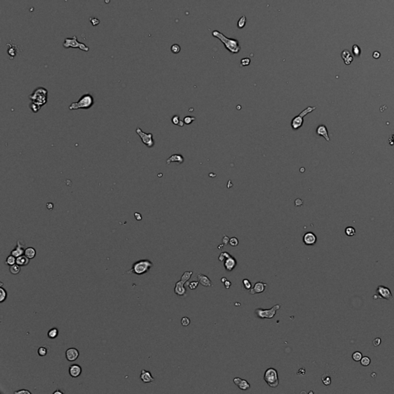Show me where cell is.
<instances>
[{
    "instance_id": "1",
    "label": "cell",
    "mask_w": 394,
    "mask_h": 394,
    "mask_svg": "<svg viewBox=\"0 0 394 394\" xmlns=\"http://www.w3.org/2000/svg\"><path fill=\"white\" fill-rule=\"evenodd\" d=\"M213 36L216 38H218L223 42L225 47L228 49L229 51L233 53H238L240 51V46L239 44V41L237 40H233V39H228L225 36L222 34L217 30L213 32Z\"/></svg>"
},
{
    "instance_id": "2",
    "label": "cell",
    "mask_w": 394,
    "mask_h": 394,
    "mask_svg": "<svg viewBox=\"0 0 394 394\" xmlns=\"http://www.w3.org/2000/svg\"><path fill=\"white\" fill-rule=\"evenodd\" d=\"M153 266V263L149 260H140L135 262L132 265L131 269L129 270L128 273H133V274L141 276L148 273Z\"/></svg>"
},
{
    "instance_id": "3",
    "label": "cell",
    "mask_w": 394,
    "mask_h": 394,
    "mask_svg": "<svg viewBox=\"0 0 394 394\" xmlns=\"http://www.w3.org/2000/svg\"><path fill=\"white\" fill-rule=\"evenodd\" d=\"M32 102H34L38 105L40 108L47 103L48 99V91L44 87L36 88L29 95Z\"/></svg>"
},
{
    "instance_id": "4",
    "label": "cell",
    "mask_w": 394,
    "mask_h": 394,
    "mask_svg": "<svg viewBox=\"0 0 394 394\" xmlns=\"http://www.w3.org/2000/svg\"><path fill=\"white\" fill-rule=\"evenodd\" d=\"M94 105V98L89 93L82 95L77 102H74L69 105V110H77L79 109H88Z\"/></svg>"
},
{
    "instance_id": "5",
    "label": "cell",
    "mask_w": 394,
    "mask_h": 394,
    "mask_svg": "<svg viewBox=\"0 0 394 394\" xmlns=\"http://www.w3.org/2000/svg\"><path fill=\"white\" fill-rule=\"evenodd\" d=\"M263 379L270 387L276 388L279 386V380L278 372L274 368H268L265 371Z\"/></svg>"
},
{
    "instance_id": "6",
    "label": "cell",
    "mask_w": 394,
    "mask_h": 394,
    "mask_svg": "<svg viewBox=\"0 0 394 394\" xmlns=\"http://www.w3.org/2000/svg\"><path fill=\"white\" fill-rule=\"evenodd\" d=\"M316 109V106L307 107L306 109H304L302 112H301L299 115L294 117L292 119V122H291V127H292V130H296L300 128L302 126V124H303V117L306 116L307 114L312 112Z\"/></svg>"
},
{
    "instance_id": "7",
    "label": "cell",
    "mask_w": 394,
    "mask_h": 394,
    "mask_svg": "<svg viewBox=\"0 0 394 394\" xmlns=\"http://www.w3.org/2000/svg\"><path fill=\"white\" fill-rule=\"evenodd\" d=\"M280 304H276L269 309H263L258 308L255 310V313L257 317L260 319H273L276 313V311L280 309Z\"/></svg>"
},
{
    "instance_id": "8",
    "label": "cell",
    "mask_w": 394,
    "mask_h": 394,
    "mask_svg": "<svg viewBox=\"0 0 394 394\" xmlns=\"http://www.w3.org/2000/svg\"><path fill=\"white\" fill-rule=\"evenodd\" d=\"M63 46V47L66 48V49H68V48H74V49H76V48H78V49H79L80 50H82V51H85V52L89 51V48L86 45H85L82 43H79V42L78 41L76 36H72V38L65 39Z\"/></svg>"
},
{
    "instance_id": "9",
    "label": "cell",
    "mask_w": 394,
    "mask_h": 394,
    "mask_svg": "<svg viewBox=\"0 0 394 394\" xmlns=\"http://www.w3.org/2000/svg\"><path fill=\"white\" fill-rule=\"evenodd\" d=\"M136 132H137V134L140 136V137L141 138L142 142L146 145L147 147L149 148H152L153 146L155 145V141L154 139H153V133H144L143 130H141L140 128L137 127V130H136Z\"/></svg>"
},
{
    "instance_id": "10",
    "label": "cell",
    "mask_w": 394,
    "mask_h": 394,
    "mask_svg": "<svg viewBox=\"0 0 394 394\" xmlns=\"http://www.w3.org/2000/svg\"><path fill=\"white\" fill-rule=\"evenodd\" d=\"M187 281L185 279H181L180 280L178 281L176 283V286L174 288V292L176 295L179 296H184L186 295V289L185 288V284H186Z\"/></svg>"
},
{
    "instance_id": "11",
    "label": "cell",
    "mask_w": 394,
    "mask_h": 394,
    "mask_svg": "<svg viewBox=\"0 0 394 394\" xmlns=\"http://www.w3.org/2000/svg\"><path fill=\"white\" fill-rule=\"evenodd\" d=\"M377 293L379 296L386 300H390L392 299V294L391 290L388 287L384 286H379L377 288Z\"/></svg>"
},
{
    "instance_id": "12",
    "label": "cell",
    "mask_w": 394,
    "mask_h": 394,
    "mask_svg": "<svg viewBox=\"0 0 394 394\" xmlns=\"http://www.w3.org/2000/svg\"><path fill=\"white\" fill-rule=\"evenodd\" d=\"M268 286L267 283L263 282H257L254 284V286L252 287L249 292L251 295H255V294L262 293L266 290V288Z\"/></svg>"
},
{
    "instance_id": "13",
    "label": "cell",
    "mask_w": 394,
    "mask_h": 394,
    "mask_svg": "<svg viewBox=\"0 0 394 394\" xmlns=\"http://www.w3.org/2000/svg\"><path fill=\"white\" fill-rule=\"evenodd\" d=\"M302 241H303L304 244L306 245V246H313L316 243L317 237L313 233L308 232V233L304 234L303 237H302Z\"/></svg>"
},
{
    "instance_id": "14",
    "label": "cell",
    "mask_w": 394,
    "mask_h": 394,
    "mask_svg": "<svg viewBox=\"0 0 394 394\" xmlns=\"http://www.w3.org/2000/svg\"><path fill=\"white\" fill-rule=\"evenodd\" d=\"M79 356V352L76 348H69L66 351V360L69 362L76 361Z\"/></svg>"
},
{
    "instance_id": "15",
    "label": "cell",
    "mask_w": 394,
    "mask_h": 394,
    "mask_svg": "<svg viewBox=\"0 0 394 394\" xmlns=\"http://www.w3.org/2000/svg\"><path fill=\"white\" fill-rule=\"evenodd\" d=\"M237 265V260H236L235 258L233 257V256H229L228 258H226V259L224 260V267H225L226 270L228 271V272H231V271H233V269L236 268Z\"/></svg>"
},
{
    "instance_id": "16",
    "label": "cell",
    "mask_w": 394,
    "mask_h": 394,
    "mask_svg": "<svg viewBox=\"0 0 394 394\" xmlns=\"http://www.w3.org/2000/svg\"><path fill=\"white\" fill-rule=\"evenodd\" d=\"M24 243H22L21 241L18 240L16 243V246L15 249L12 250L11 251V255L14 256L15 257H19V256H22V255L25 254V250H24Z\"/></svg>"
},
{
    "instance_id": "17",
    "label": "cell",
    "mask_w": 394,
    "mask_h": 394,
    "mask_svg": "<svg viewBox=\"0 0 394 394\" xmlns=\"http://www.w3.org/2000/svg\"><path fill=\"white\" fill-rule=\"evenodd\" d=\"M233 383H235L240 389L242 390H246V389H248L250 388V384L246 380V379H243L239 377H236L233 379Z\"/></svg>"
},
{
    "instance_id": "18",
    "label": "cell",
    "mask_w": 394,
    "mask_h": 394,
    "mask_svg": "<svg viewBox=\"0 0 394 394\" xmlns=\"http://www.w3.org/2000/svg\"><path fill=\"white\" fill-rule=\"evenodd\" d=\"M69 373L72 378H76L82 373V367L78 364H72L69 368Z\"/></svg>"
},
{
    "instance_id": "19",
    "label": "cell",
    "mask_w": 394,
    "mask_h": 394,
    "mask_svg": "<svg viewBox=\"0 0 394 394\" xmlns=\"http://www.w3.org/2000/svg\"><path fill=\"white\" fill-rule=\"evenodd\" d=\"M140 379L145 383H153L155 381L154 377L152 376L151 373L150 371H147L146 369H143L140 374Z\"/></svg>"
},
{
    "instance_id": "20",
    "label": "cell",
    "mask_w": 394,
    "mask_h": 394,
    "mask_svg": "<svg viewBox=\"0 0 394 394\" xmlns=\"http://www.w3.org/2000/svg\"><path fill=\"white\" fill-rule=\"evenodd\" d=\"M197 279L199 282L202 286H206V287H211L213 286V282L210 280V279L208 276H205L203 274H197Z\"/></svg>"
},
{
    "instance_id": "21",
    "label": "cell",
    "mask_w": 394,
    "mask_h": 394,
    "mask_svg": "<svg viewBox=\"0 0 394 394\" xmlns=\"http://www.w3.org/2000/svg\"><path fill=\"white\" fill-rule=\"evenodd\" d=\"M316 134L320 137H323L327 142L330 141V137H329L328 130H327V126L325 125H320L316 129Z\"/></svg>"
},
{
    "instance_id": "22",
    "label": "cell",
    "mask_w": 394,
    "mask_h": 394,
    "mask_svg": "<svg viewBox=\"0 0 394 394\" xmlns=\"http://www.w3.org/2000/svg\"><path fill=\"white\" fill-rule=\"evenodd\" d=\"M184 162V158L182 155L180 154H174L172 155L169 159L166 160V163L168 165L170 164L171 163H177L178 164H181Z\"/></svg>"
},
{
    "instance_id": "23",
    "label": "cell",
    "mask_w": 394,
    "mask_h": 394,
    "mask_svg": "<svg viewBox=\"0 0 394 394\" xmlns=\"http://www.w3.org/2000/svg\"><path fill=\"white\" fill-rule=\"evenodd\" d=\"M6 46L8 47L7 53H8L9 56H10V59H13L14 57L16 56L17 53H18L19 52L18 47H17V46H16V45L11 44V43H8Z\"/></svg>"
},
{
    "instance_id": "24",
    "label": "cell",
    "mask_w": 394,
    "mask_h": 394,
    "mask_svg": "<svg viewBox=\"0 0 394 394\" xmlns=\"http://www.w3.org/2000/svg\"><path fill=\"white\" fill-rule=\"evenodd\" d=\"M341 56H342V59H343V61H344L345 64L347 65H350L353 60V57L351 55V53H350V52L348 51V50H346V49L342 52Z\"/></svg>"
},
{
    "instance_id": "25",
    "label": "cell",
    "mask_w": 394,
    "mask_h": 394,
    "mask_svg": "<svg viewBox=\"0 0 394 394\" xmlns=\"http://www.w3.org/2000/svg\"><path fill=\"white\" fill-rule=\"evenodd\" d=\"M29 258L27 257L26 255H22V256L16 258V264L19 265L20 266H27L29 263Z\"/></svg>"
},
{
    "instance_id": "26",
    "label": "cell",
    "mask_w": 394,
    "mask_h": 394,
    "mask_svg": "<svg viewBox=\"0 0 394 394\" xmlns=\"http://www.w3.org/2000/svg\"><path fill=\"white\" fill-rule=\"evenodd\" d=\"M25 255L28 258H29L30 260H32V259H33L36 256V251L33 247H27L25 250Z\"/></svg>"
},
{
    "instance_id": "27",
    "label": "cell",
    "mask_w": 394,
    "mask_h": 394,
    "mask_svg": "<svg viewBox=\"0 0 394 394\" xmlns=\"http://www.w3.org/2000/svg\"><path fill=\"white\" fill-rule=\"evenodd\" d=\"M48 337L49 339H56V337H58L59 335V330H58L57 328H52L51 330H49L48 331Z\"/></svg>"
},
{
    "instance_id": "28",
    "label": "cell",
    "mask_w": 394,
    "mask_h": 394,
    "mask_svg": "<svg viewBox=\"0 0 394 394\" xmlns=\"http://www.w3.org/2000/svg\"><path fill=\"white\" fill-rule=\"evenodd\" d=\"M20 270H21L20 266H19V265L16 264H16H14V265H12V266H11L9 267L10 273H11L12 274H13V275L19 274V273H20Z\"/></svg>"
},
{
    "instance_id": "29",
    "label": "cell",
    "mask_w": 394,
    "mask_h": 394,
    "mask_svg": "<svg viewBox=\"0 0 394 394\" xmlns=\"http://www.w3.org/2000/svg\"><path fill=\"white\" fill-rule=\"evenodd\" d=\"M16 257H15V256H12V255L9 256L8 257H7L6 260H5V264L8 265V266H12V265L16 264Z\"/></svg>"
},
{
    "instance_id": "30",
    "label": "cell",
    "mask_w": 394,
    "mask_h": 394,
    "mask_svg": "<svg viewBox=\"0 0 394 394\" xmlns=\"http://www.w3.org/2000/svg\"><path fill=\"white\" fill-rule=\"evenodd\" d=\"M7 298V292L2 286L0 287V302H3Z\"/></svg>"
},
{
    "instance_id": "31",
    "label": "cell",
    "mask_w": 394,
    "mask_h": 394,
    "mask_svg": "<svg viewBox=\"0 0 394 394\" xmlns=\"http://www.w3.org/2000/svg\"><path fill=\"white\" fill-rule=\"evenodd\" d=\"M243 286L245 290L250 291L252 289V283L249 279H244L243 280Z\"/></svg>"
},
{
    "instance_id": "32",
    "label": "cell",
    "mask_w": 394,
    "mask_h": 394,
    "mask_svg": "<svg viewBox=\"0 0 394 394\" xmlns=\"http://www.w3.org/2000/svg\"><path fill=\"white\" fill-rule=\"evenodd\" d=\"M345 233L348 237H353L356 234V230L353 226H348L345 230Z\"/></svg>"
},
{
    "instance_id": "33",
    "label": "cell",
    "mask_w": 394,
    "mask_h": 394,
    "mask_svg": "<svg viewBox=\"0 0 394 394\" xmlns=\"http://www.w3.org/2000/svg\"><path fill=\"white\" fill-rule=\"evenodd\" d=\"M352 357H353V360H354V361L359 362V361H360V360H361L362 358H363V354H362V353H360V352L356 351V352H355V353H353V356H352Z\"/></svg>"
},
{
    "instance_id": "34",
    "label": "cell",
    "mask_w": 394,
    "mask_h": 394,
    "mask_svg": "<svg viewBox=\"0 0 394 394\" xmlns=\"http://www.w3.org/2000/svg\"><path fill=\"white\" fill-rule=\"evenodd\" d=\"M370 363H371V360H370L369 357H368V356H363V358L360 360V363L363 366H369L370 364Z\"/></svg>"
},
{
    "instance_id": "35",
    "label": "cell",
    "mask_w": 394,
    "mask_h": 394,
    "mask_svg": "<svg viewBox=\"0 0 394 394\" xmlns=\"http://www.w3.org/2000/svg\"><path fill=\"white\" fill-rule=\"evenodd\" d=\"M322 381L325 386H329V385L331 384V378H330V376H328V375H327V376H326V375H323V376H322Z\"/></svg>"
},
{
    "instance_id": "36",
    "label": "cell",
    "mask_w": 394,
    "mask_h": 394,
    "mask_svg": "<svg viewBox=\"0 0 394 394\" xmlns=\"http://www.w3.org/2000/svg\"><path fill=\"white\" fill-rule=\"evenodd\" d=\"M199 283V281H192V282H189L188 287H189V289H191V290H194V289H195L197 287H198Z\"/></svg>"
},
{
    "instance_id": "37",
    "label": "cell",
    "mask_w": 394,
    "mask_h": 394,
    "mask_svg": "<svg viewBox=\"0 0 394 394\" xmlns=\"http://www.w3.org/2000/svg\"><path fill=\"white\" fill-rule=\"evenodd\" d=\"M37 352H38L39 356H41V357H43V356H46L48 350H47V349H46V347H40V348L38 349V351H37Z\"/></svg>"
},
{
    "instance_id": "38",
    "label": "cell",
    "mask_w": 394,
    "mask_h": 394,
    "mask_svg": "<svg viewBox=\"0 0 394 394\" xmlns=\"http://www.w3.org/2000/svg\"><path fill=\"white\" fill-rule=\"evenodd\" d=\"M246 16H242L241 18H240V19L239 20L238 24H237V26H238L239 29L243 28V27L245 26V25H246Z\"/></svg>"
},
{
    "instance_id": "39",
    "label": "cell",
    "mask_w": 394,
    "mask_h": 394,
    "mask_svg": "<svg viewBox=\"0 0 394 394\" xmlns=\"http://www.w3.org/2000/svg\"><path fill=\"white\" fill-rule=\"evenodd\" d=\"M29 108L33 112H35V113H36V112H38L40 110V109H41L40 106H39L38 105H36V103H34V102H31V103L29 104Z\"/></svg>"
},
{
    "instance_id": "40",
    "label": "cell",
    "mask_w": 394,
    "mask_h": 394,
    "mask_svg": "<svg viewBox=\"0 0 394 394\" xmlns=\"http://www.w3.org/2000/svg\"><path fill=\"white\" fill-rule=\"evenodd\" d=\"M195 117L189 116H186L183 119L184 123L186 124V125H189V124H191V123H192L193 121H195Z\"/></svg>"
},
{
    "instance_id": "41",
    "label": "cell",
    "mask_w": 394,
    "mask_h": 394,
    "mask_svg": "<svg viewBox=\"0 0 394 394\" xmlns=\"http://www.w3.org/2000/svg\"><path fill=\"white\" fill-rule=\"evenodd\" d=\"M353 53L354 56H360V54H361V50H360V47L358 46H356V45H354L353 46Z\"/></svg>"
},
{
    "instance_id": "42",
    "label": "cell",
    "mask_w": 394,
    "mask_h": 394,
    "mask_svg": "<svg viewBox=\"0 0 394 394\" xmlns=\"http://www.w3.org/2000/svg\"><path fill=\"white\" fill-rule=\"evenodd\" d=\"M180 49H181L180 46L177 44H174L171 46V51H172V53H175V54L179 53V52H180Z\"/></svg>"
},
{
    "instance_id": "43",
    "label": "cell",
    "mask_w": 394,
    "mask_h": 394,
    "mask_svg": "<svg viewBox=\"0 0 394 394\" xmlns=\"http://www.w3.org/2000/svg\"><path fill=\"white\" fill-rule=\"evenodd\" d=\"M231 256V255H230L229 253H227V252H223V253H222L221 254L219 255V260L220 262H223L224 261L226 258H228L229 256Z\"/></svg>"
},
{
    "instance_id": "44",
    "label": "cell",
    "mask_w": 394,
    "mask_h": 394,
    "mask_svg": "<svg viewBox=\"0 0 394 394\" xmlns=\"http://www.w3.org/2000/svg\"><path fill=\"white\" fill-rule=\"evenodd\" d=\"M181 324L183 327H188L190 324V319L188 318V317H183L181 320Z\"/></svg>"
},
{
    "instance_id": "45",
    "label": "cell",
    "mask_w": 394,
    "mask_h": 394,
    "mask_svg": "<svg viewBox=\"0 0 394 394\" xmlns=\"http://www.w3.org/2000/svg\"><path fill=\"white\" fill-rule=\"evenodd\" d=\"M230 245L232 246H237L239 244V240L237 237H232L230 240Z\"/></svg>"
},
{
    "instance_id": "46",
    "label": "cell",
    "mask_w": 394,
    "mask_h": 394,
    "mask_svg": "<svg viewBox=\"0 0 394 394\" xmlns=\"http://www.w3.org/2000/svg\"><path fill=\"white\" fill-rule=\"evenodd\" d=\"M250 64V59L249 58H244V59H241V63H240V65L241 66H247Z\"/></svg>"
},
{
    "instance_id": "47",
    "label": "cell",
    "mask_w": 394,
    "mask_h": 394,
    "mask_svg": "<svg viewBox=\"0 0 394 394\" xmlns=\"http://www.w3.org/2000/svg\"><path fill=\"white\" fill-rule=\"evenodd\" d=\"M89 21L91 22L92 25V26H97V25H98V24H99V22H99V20H98V19L94 18V17H90V18H89Z\"/></svg>"
},
{
    "instance_id": "48",
    "label": "cell",
    "mask_w": 394,
    "mask_h": 394,
    "mask_svg": "<svg viewBox=\"0 0 394 394\" xmlns=\"http://www.w3.org/2000/svg\"><path fill=\"white\" fill-rule=\"evenodd\" d=\"M179 122H180V120H179V116L176 115L172 118V123H173L174 125H179Z\"/></svg>"
},
{
    "instance_id": "49",
    "label": "cell",
    "mask_w": 394,
    "mask_h": 394,
    "mask_svg": "<svg viewBox=\"0 0 394 394\" xmlns=\"http://www.w3.org/2000/svg\"><path fill=\"white\" fill-rule=\"evenodd\" d=\"M15 394H31V392H29V390H26V389H21V390H18V391H15L14 392Z\"/></svg>"
},
{
    "instance_id": "50",
    "label": "cell",
    "mask_w": 394,
    "mask_h": 394,
    "mask_svg": "<svg viewBox=\"0 0 394 394\" xmlns=\"http://www.w3.org/2000/svg\"><path fill=\"white\" fill-rule=\"evenodd\" d=\"M373 346H374V347H378V346H379V345H380V343H381V339L380 338H376L373 341Z\"/></svg>"
},
{
    "instance_id": "51",
    "label": "cell",
    "mask_w": 394,
    "mask_h": 394,
    "mask_svg": "<svg viewBox=\"0 0 394 394\" xmlns=\"http://www.w3.org/2000/svg\"><path fill=\"white\" fill-rule=\"evenodd\" d=\"M230 239L229 238V237H227V236H224L223 238V244L225 245V246H226V245L228 244L229 243H230Z\"/></svg>"
},
{
    "instance_id": "52",
    "label": "cell",
    "mask_w": 394,
    "mask_h": 394,
    "mask_svg": "<svg viewBox=\"0 0 394 394\" xmlns=\"http://www.w3.org/2000/svg\"><path fill=\"white\" fill-rule=\"evenodd\" d=\"M223 284H224V286H225L226 289H230V286H231L232 283H231V282H230V281L226 280L225 282H224Z\"/></svg>"
},
{
    "instance_id": "53",
    "label": "cell",
    "mask_w": 394,
    "mask_h": 394,
    "mask_svg": "<svg viewBox=\"0 0 394 394\" xmlns=\"http://www.w3.org/2000/svg\"><path fill=\"white\" fill-rule=\"evenodd\" d=\"M302 205V201L300 199H296L295 201V206H300Z\"/></svg>"
},
{
    "instance_id": "54",
    "label": "cell",
    "mask_w": 394,
    "mask_h": 394,
    "mask_svg": "<svg viewBox=\"0 0 394 394\" xmlns=\"http://www.w3.org/2000/svg\"><path fill=\"white\" fill-rule=\"evenodd\" d=\"M134 216H135V218L137 219V220H138V221H140V220H141L142 219H143L141 214L139 213H136L134 214Z\"/></svg>"
},
{
    "instance_id": "55",
    "label": "cell",
    "mask_w": 394,
    "mask_h": 394,
    "mask_svg": "<svg viewBox=\"0 0 394 394\" xmlns=\"http://www.w3.org/2000/svg\"><path fill=\"white\" fill-rule=\"evenodd\" d=\"M389 144H390V146H393L394 145V134L391 135L390 136V138H389Z\"/></svg>"
},
{
    "instance_id": "56",
    "label": "cell",
    "mask_w": 394,
    "mask_h": 394,
    "mask_svg": "<svg viewBox=\"0 0 394 394\" xmlns=\"http://www.w3.org/2000/svg\"><path fill=\"white\" fill-rule=\"evenodd\" d=\"M373 56L374 59H379V58L380 57V53H379V52H374L373 54Z\"/></svg>"
},
{
    "instance_id": "57",
    "label": "cell",
    "mask_w": 394,
    "mask_h": 394,
    "mask_svg": "<svg viewBox=\"0 0 394 394\" xmlns=\"http://www.w3.org/2000/svg\"><path fill=\"white\" fill-rule=\"evenodd\" d=\"M305 373H306V370L303 369V368H302V369H299V371L297 372V374L304 375V374H305Z\"/></svg>"
},
{
    "instance_id": "58",
    "label": "cell",
    "mask_w": 394,
    "mask_h": 394,
    "mask_svg": "<svg viewBox=\"0 0 394 394\" xmlns=\"http://www.w3.org/2000/svg\"><path fill=\"white\" fill-rule=\"evenodd\" d=\"M46 206H47V209H53V203H47V205Z\"/></svg>"
},
{
    "instance_id": "59",
    "label": "cell",
    "mask_w": 394,
    "mask_h": 394,
    "mask_svg": "<svg viewBox=\"0 0 394 394\" xmlns=\"http://www.w3.org/2000/svg\"><path fill=\"white\" fill-rule=\"evenodd\" d=\"M53 393H54V394H63V391L57 390V391H55V392H53Z\"/></svg>"
},
{
    "instance_id": "60",
    "label": "cell",
    "mask_w": 394,
    "mask_h": 394,
    "mask_svg": "<svg viewBox=\"0 0 394 394\" xmlns=\"http://www.w3.org/2000/svg\"><path fill=\"white\" fill-rule=\"evenodd\" d=\"M183 125H184V122L181 121V120H180V122H179V125H178V126H180V127H182V126H183Z\"/></svg>"
},
{
    "instance_id": "61",
    "label": "cell",
    "mask_w": 394,
    "mask_h": 394,
    "mask_svg": "<svg viewBox=\"0 0 394 394\" xmlns=\"http://www.w3.org/2000/svg\"><path fill=\"white\" fill-rule=\"evenodd\" d=\"M223 246H225V245H224L223 243V244H221V245H219V246H218L219 250H223Z\"/></svg>"
},
{
    "instance_id": "62",
    "label": "cell",
    "mask_w": 394,
    "mask_h": 394,
    "mask_svg": "<svg viewBox=\"0 0 394 394\" xmlns=\"http://www.w3.org/2000/svg\"><path fill=\"white\" fill-rule=\"evenodd\" d=\"M226 280H227V279H226V277H223V278H222V279H221V282H223V283H224V282H225L226 281Z\"/></svg>"
}]
</instances>
